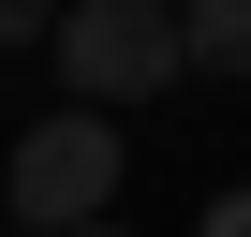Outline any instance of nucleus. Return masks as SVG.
I'll return each instance as SVG.
<instances>
[{
    "instance_id": "4",
    "label": "nucleus",
    "mask_w": 251,
    "mask_h": 237,
    "mask_svg": "<svg viewBox=\"0 0 251 237\" xmlns=\"http://www.w3.org/2000/svg\"><path fill=\"white\" fill-rule=\"evenodd\" d=\"M59 30V0H0V45H45Z\"/></svg>"
},
{
    "instance_id": "5",
    "label": "nucleus",
    "mask_w": 251,
    "mask_h": 237,
    "mask_svg": "<svg viewBox=\"0 0 251 237\" xmlns=\"http://www.w3.org/2000/svg\"><path fill=\"white\" fill-rule=\"evenodd\" d=\"M207 237H251V193H222V207H207Z\"/></svg>"
},
{
    "instance_id": "1",
    "label": "nucleus",
    "mask_w": 251,
    "mask_h": 237,
    "mask_svg": "<svg viewBox=\"0 0 251 237\" xmlns=\"http://www.w3.org/2000/svg\"><path fill=\"white\" fill-rule=\"evenodd\" d=\"M118 163H133V148H118V118H30V134H15V163H0V207H15L30 237H74V222H103L118 207Z\"/></svg>"
},
{
    "instance_id": "2",
    "label": "nucleus",
    "mask_w": 251,
    "mask_h": 237,
    "mask_svg": "<svg viewBox=\"0 0 251 237\" xmlns=\"http://www.w3.org/2000/svg\"><path fill=\"white\" fill-rule=\"evenodd\" d=\"M45 45H59V74H74L89 118L177 89V15H163V0H59V30H45Z\"/></svg>"
},
{
    "instance_id": "6",
    "label": "nucleus",
    "mask_w": 251,
    "mask_h": 237,
    "mask_svg": "<svg viewBox=\"0 0 251 237\" xmlns=\"http://www.w3.org/2000/svg\"><path fill=\"white\" fill-rule=\"evenodd\" d=\"M74 237H118V222H74Z\"/></svg>"
},
{
    "instance_id": "3",
    "label": "nucleus",
    "mask_w": 251,
    "mask_h": 237,
    "mask_svg": "<svg viewBox=\"0 0 251 237\" xmlns=\"http://www.w3.org/2000/svg\"><path fill=\"white\" fill-rule=\"evenodd\" d=\"M177 15V74H251V0H163Z\"/></svg>"
}]
</instances>
